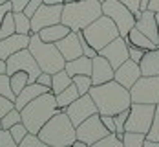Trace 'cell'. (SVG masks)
<instances>
[{
    "mask_svg": "<svg viewBox=\"0 0 159 147\" xmlns=\"http://www.w3.org/2000/svg\"><path fill=\"white\" fill-rule=\"evenodd\" d=\"M90 96L95 101L99 114L115 116L121 110L130 109V105H132L130 90L125 88L123 85H119L115 79L102 83V85H93L90 88Z\"/></svg>",
    "mask_w": 159,
    "mask_h": 147,
    "instance_id": "cell-1",
    "label": "cell"
},
{
    "mask_svg": "<svg viewBox=\"0 0 159 147\" xmlns=\"http://www.w3.org/2000/svg\"><path fill=\"white\" fill-rule=\"evenodd\" d=\"M59 110L61 109L57 105V98L49 90V92L40 94L39 98H35L33 101H30L20 110V116H22V123L26 125L28 132L39 134V131L46 125V121H48L51 116L57 114Z\"/></svg>",
    "mask_w": 159,
    "mask_h": 147,
    "instance_id": "cell-2",
    "label": "cell"
},
{
    "mask_svg": "<svg viewBox=\"0 0 159 147\" xmlns=\"http://www.w3.org/2000/svg\"><path fill=\"white\" fill-rule=\"evenodd\" d=\"M101 15H102V2H99V0L66 2L62 6L61 22L66 24L71 32H80Z\"/></svg>",
    "mask_w": 159,
    "mask_h": 147,
    "instance_id": "cell-3",
    "label": "cell"
},
{
    "mask_svg": "<svg viewBox=\"0 0 159 147\" xmlns=\"http://www.w3.org/2000/svg\"><path fill=\"white\" fill-rule=\"evenodd\" d=\"M39 138L51 147H71L77 140V127L71 123L66 110H59L39 131Z\"/></svg>",
    "mask_w": 159,
    "mask_h": 147,
    "instance_id": "cell-4",
    "label": "cell"
},
{
    "mask_svg": "<svg viewBox=\"0 0 159 147\" xmlns=\"http://www.w3.org/2000/svg\"><path fill=\"white\" fill-rule=\"evenodd\" d=\"M30 51L33 53L35 61L39 63L42 72L48 74H55L59 70H62L66 65V59L62 57V53L59 51L57 44L53 42H44L39 33H31L30 35V44H28Z\"/></svg>",
    "mask_w": 159,
    "mask_h": 147,
    "instance_id": "cell-5",
    "label": "cell"
},
{
    "mask_svg": "<svg viewBox=\"0 0 159 147\" xmlns=\"http://www.w3.org/2000/svg\"><path fill=\"white\" fill-rule=\"evenodd\" d=\"M80 32L86 37V41H88L97 51H101L108 42H111L113 39L119 37V30H117L115 22H113L108 15H101L99 18H95L90 26H86V28L80 30Z\"/></svg>",
    "mask_w": 159,
    "mask_h": 147,
    "instance_id": "cell-6",
    "label": "cell"
},
{
    "mask_svg": "<svg viewBox=\"0 0 159 147\" xmlns=\"http://www.w3.org/2000/svg\"><path fill=\"white\" fill-rule=\"evenodd\" d=\"M102 15H108L115 22L119 35L126 39L130 30L135 26V17L126 6L119 0H104L102 2Z\"/></svg>",
    "mask_w": 159,
    "mask_h": 147,
    "instance_id": "cell-7",
    "label": "cell"
},
{
    "mask_svg": "<svg viewBox=\"0 0 159 147\" xmlns=\"http://www.w3.org/2000/svg\"><path fill=\"white\" fill-rule=\"evenodd\" d=\"M156 114V105L150 103H132L130 105V116L125 123V132H146L152 127V120Z\"/></svg>",
    "mask_w": 159,
    "mask_h": 147,
    "instance_id": "cell-8",
    "label": "cell"
},
{
    "mask_svg": "<svg viewBox=\"0 0 159 147\" xmlns=\"http://www.w3.org/2000/svg\"><path fill=\"white\" fill-rule=\"evenodd\" d=\"M132 103L159 105V76H141L130 88Z\"/></svg>",
    "mask_w": 159,
    "mask_h": 147,
    "instance_id": "cell-9",
    "label": "cell"
},
{
    "mask_svg": "<svg viewBox=\"0 0 159 147\" xmlns=\"http://www.w3.org/2000/svg\"><path fill=\"white\" fill-rule=\"evenodd\" d=\"M18 70L28 72V76H30V83L37 81L39 74L42 72L40 66H39V63L35 61L33 53L30 51V48L18 50L16 53H13L11 57L6 59V74L11 76V74H15V72H18Z\"/></svg>",
    "mask_w": 159,
    "mask_h": 147,
    "instance_id": "cell-10",
    "label": "cell"
},
{
    "mask_svg": "<svg viewBox=\"0 0 159 147\" xmlns=\"http://www.w3.org/2000/svg\"><path fill=\"white\" fill-rule=\"evenodd\" d=\"M66 114L70 116V120H71V123L77 127V125H80L84 120H88L90 116L97 114L99 110H97V105L95 101H93V98L90 96V92L88 94H82V96H79V98L75 99L73 103H70L66 109Z\"/></svg>",
    "mask_w": 159,
    "mask_h": 147,
    "instance_id": "cell-11",
    "label": "cell"
},
{
    "mask_svg": "<svg viewBox=\"0 0 159 147\" xmlns=\"http://www.w3.org/2000/svg\"><path fill=\"white\" fill-rule=\"evenodd\" d=\"M106 134H110V132L104 127V123L101 121V114L99 112L93 116H90L88 120H84L80 125H77V140L86 142L88 145L95 144L97 140L104 138Z\"/></svg>",
    "mask_w": 159,
    "mask_h": 147,
    "instance_id": "cell-12",
    "label": "cell"
},
{
    "mask_svg": "<svg viewBox=\"0 0 159 147\" xmlns=\"http://www.w3.org/2000/svg\"><path fill=\"white\" fill-rule=\"evenodd\" d=\"M62 6L64 4H57V6H49L44 4L35 11V15L31 17V33H39L42 28H48L51 24L61 22L62 17Z\"/></svg>",
    "mask_w": 159,
    "mask_h": 147,
    "instance_id": "cell-13",
    "label": "cell"
},
{
    "mask_svg": "<svg viewBox=\"0 0 159 147\" xmlns=\"http://www.w3.org/2000/svg\"><path fill=\"white\" fill-rule=\"evenodd\" d=\"M99 53H101L102 57H106L113 68H119L125 61L130 59V53H128V41L125 37L119 35L117 39H113L111 42H108Z\"/></svg>",
    "mask_w": 159,
    "mask_h": 147,
    "instance_id": "cell-14",
    "label": "cell"
},
{
    "mask_svg": "<svg viewBox=\"0 0 159 147\" xmlns=\"http://www.w3.org/2000/svg\"><path fill=\"white\" fill-rule=\"evenodd\" d=\"M143 74H141V68H139V63H135V61H132V59H128L125 61L123 65L119 66V68H115V74H113V79L119 83V85H123L125 88H132L135 81L141 77Z\"/></svg>",
    "mask_w": 159,
    "mask_h": 147,
    "instance_id": "cell-15",
    "label": "cell"
},
{
    "mask_svg": "<svg viewBox=\"0 0 159 147\" xmlns=\"http://www.w3.org/2000/svg\"><path fill=\"white\" fill-rule=\"evenodd\" d=\"M115 68L110 65V61L106 57H102L101 53H97L92 59V83L93 85H102L113 79Z\"/></svg>",
    "mask_w": 159,
    "mask_h": 147,
    "instance_id": "cell-16",
    "label": "cell"
},
{
    "mask_svg": "<svg viewBox=\"0 0 159 147\" xmlns=\"http://www.w3.org/2000/svg\"><path fill=\"white\" fill-rule=\"evenodd\" d=\"M59 51L62 53V57L66 61H71V59H77L82 55V46H80L79 41V32H70L66 37H62L61 41L55 42Z\"/></svg>",
    "mask_w": 159,
    "mask_h": 147,
    "instance_id": "cell-17",
    "label": "cell"
},
{
    "mask_svg": "<svg viewBox=\"0 0 159 147\" xmlns=\"http://www.w3.org/2000/svg\"><path fill=\"white\" fill-rule=\"evenodd\" d=\"M30 44V35H22V33H13L6 39H0V59H7L18 50L28 48Z\"/></svg>",
    "mask_w": 159,
    "mask_h": 147,
    "instance_id": "cell-18",
    "label": "cell"
},
{
    "mask_svg": "<svg viewBox=\"0 0 159 147\" xmlns=\"http://www.w3.org/2000/svg\"><path fill=\"white\" fill-rule=\"evenodd\" d=\"M135 28L141 33H144L152 42L159 44V28H157V18H156L154 11H150V9L143 11L141 18L135 20Z\"/></svg>",
    "mask_w": 159,
    "mask_h": 147,
    "instance_id": "cell-19",
    "label": "cell"
},
{
    "mask_svg": "<svg viewBox=\"0 0 159 147\" xmlns=\"http://www.w3.org/2000/svg\"><path fill=\"white\" fill-rule=\"evenodd\" d=\"M51 88L49 86H44V85H40V83H28L18 94H16L15 98V109H18V110H22L30 101H33L35 98H39L40 94H44V92H49Z\"/></svg>",
    "mask_w": 159,
    "mask_h": 147,
    "instance_id": "cell-20",
    "label": "cell"
},
{
    "mask_svg": "<svg viewBox=\"0 0 159 147\" xmlns=\"http://www.w3.org/2000/svg\"><path fill=\"white\" fill-rule=\"evenodd\" d=\"M64 70L73 77V76H92V57L88 55H80L77 59H71V61H66Z\"/></svg>",
    "mask_w": 159,
    "mask_h": 147,
    "instance_id": "cell-21",
    "label": "cell"
},
{
    "mask_svg": "<svg viewBox=\"0 0 159 147\" xmlns=\"http://www.w3.org/2000/svg\"><path fill=\"white\" fill-rule=\"evenodd\" d=\"M143 76H159V48L148 50L139 63Z\"/></svg>",
    "mask_w": 159,
    "mask_h": 147,
    "instance_id": "cell-22",
    "label": "cell"
},
{
    "mask_svg": "<svg viewBox=\"0 0 159 147\" xmlns=\"http://www.w3.org/2000/svg\"><path fill=\"white\" fill-rule=\"evenodd\" d=\"M71 32L66 24H62V22H57V24H51V26H48V28H42L40 32H39V37L44 41V42H57V41H61L62 37H66L68 33Z\"/></svg>",
    "mask_w": 159,
    "mask_h": 147,
    "instance_id": "cell-23",
    "label": "cell"
},
{
    "mask_svg": "<svg viewBox=\"0 0 159 147\" xmlns=\"http://www.w3.org/2000/svg\"><path fill=\"white\" fill-rule=\"evenodd\" d=\"M126 41H128V44H134V46H139V48H143V50H154V48H157V44L156 42H152L144 33H141L135 26L130 30V33H128V37H126Z\"/></svg>",
    "mask_w": 159,
    "mask_h": 147,
    "instance_id": "cell-24",
    "label": "cell"
},
{
    "mask_svg": "<svg viewBox=\"0 0 159 147\" xmlns=\"http://www.w3.org/2000/svg\"><path fill=\"white\" fill-rule=\"evenodd\" d=\"M51 92L57 96L59 92H62L66 86H70L71 83H73V79H71V76L66 72V70H59V72H55V74H51Z\"/></svg>",
    "mask_w": 159,
    "mask_h": 147,
    "instance_id": "cell-25",
    "label": "cell"
},
{
    "mask_svg": "<svg viewBox=\"0 0 159 147\" xmlns=\"http://www.w3.org/2000/svg\"><path fill=\"white\" fill-rule=\"evenodd\" d=\"M79 96H80V94H79V88L71 83L70 86H66V88H64L62 92H59L55 98H57V105H59V109H61V110H64L70 103H73V101L79 98Z\"/></svg>",
    "mask_w": 159,
    "mask_h": 147,
    "instance_id": "cell-26",
    "label": "cell"
},
{
    "mask_svg": "<svg viewBox=\"0 0 159 147\" xmlns=\"http://www.w3.org/2000/svg\"><path fill=\"white\" fill-rule=\"evenodd\" d=\"M13 18H15V32L22 33V35H31V18L26 15L24 11H13Z\"/></svg>",
    "mask_w": 159,
    "mask_h": 147,
    "instance_id": "cell-27",
    "label": "cell"
},
{
    "mask_svg": "<svg viewBox=\"0 0 159 147\" xmlns=\"http://www.w3.org/2000/svg\"><path fill=\"white\" fill-rule=\"evenodd\" d=\"M144 142H146V134H143V132L126 131L123 136V147H143Z\"/></svg>",
    "mask_w": 159,
    "mask_h": 147,
    "instance_id": "cell-28",
    "label": "cell"
},
{
    "mask_svg": "<svg viewBox=\"0 0 159 147\" xmlns=\"http://www.w3.org/2000/svg\"><path fill=\"white\" fill-rule=\"evenodd\" d=\"M20 121H22L20 110H18V109H11L7 114H4L2 118H0V129H6V131H9L13 125L20 123Z\"/></svg>",
    "mask_w": 159,
    "mask_h": 147,
    "instance_id": "cell-29",
    "label": "cell"
},
{
    "mask_svg": "<svg viewBox=\"0 0 159 147\" xmlns=\"http://www.w3.org/2000/svg\"><path fill=\"white\" fill-rule=\"evenodd\" d=\"M9 77H11V88H13L15 94H18V92L30 83V76H28V72H22V70H18V72H15V74H11Z\"/></svg>",
    "mask_w": 159,
    "mask_h": 147,
    "instance_id": "cell-30",
    "label": "cell"
},
{
    "mask_svg": "<svg viewBox=\"0 0 159 147\" xmlns=\"http://www.w3.org/2000/svg\"><path fill=\"white\" fill-rule=\"evenodd\" d=\"M13 33H16L15 32V18H13V11H9V13H6L2 24H0V39H6V37H9Z\"/></svg>",
    "mask_w": 159,
    "mask_h": 147,
    "instance_id": "cell-31",
    "label": "cell"
},
{
    "mask_svg": "<svg viewBox=\"0 0 159 147\" xmlns=\"http://www.w3.org/2000/svg\"><path fill=\"white\" fill-rule=\"evenodd\" d=\"M88 147H123V140H119L115 132H110L104 138L97 140L95 144H92V145H88Z\"/></svg>",
    "mask_w": 159,
    "mask_h": 147,
    "instance_id": "cell-32",
    "label": "cell"
},
{
    "mask_svg": "<svg viewBox=\"0 0 159 147\" xmlns=\"http://www.w3.org/2000/svg\"><path fill=\"white\" fill-rule=\"evenodd\" d=\"M0 96H6V98L13 99V101L16 98V94L11 88V77H9V74H0Z\"/></svg>",
    "mask_w": 159,
    "mask_h": 147,
    "instance_id": "cell-33",
    "label": "cell"
},
{
    "mask_svg": "<svg viewBox=\"0 0 159 147\" xmlns=\"http://www.w3.org/2000/svg\"><path fill=\"white\" fill-rule=\"evenodd\" d=\"M128 116H130V109L121 110L119 114L113 116V120H115V134H117L119 140H123V136H125V123H126Z\"/></svg>",
    "mask_w": 159,
    "mask_h": 147,
    "instance_id": "cell-34",
    "label": "cell"
},
{
    "mask_svg": "<svg viewBox=\"0 0 159 147\" xmlns=\"http://www.w3.org/2000/svg\"><path fill=\"white\" fill-rule=\"evenodd\" d=\"M73 79V85L79 88V94H88L90 92V88L93 86V83H92V76H73L71 77Z\"/></svg>",
    "mask_w": 159,
    "mask_h": 147,
    "instance_id": "cell-35",
    "label": "cell"
},
{
    "mask_svg": "<svg viewBox=\"0 0 159 147\" xmlns=\"http://www.w3.org/2000/svg\"><path fill=\"white\" fill-rule=\"evenodd\" d=\"M18 145L20 147H51V145H48L46 142H42V140L39 138V134H31V132H28L26 138H24Z\"/></svg>",
    "mask_w": 159,
    "mask_h": 147,
    "instance_id": "cell-36",
    "label": "cell"
},
{
    "mask_svg": "<svg viewBox=\"0 0 159 147\" xmlns=\"http://www.w3.org/2000/svg\"><path fill=\"white\" fill-rule=\"evenodd\" d=\"M146 140L159 142V105H156V114H154V120H152L150 131L146 132Z\"/></svg>",
    "mask_w": 159,
    "mask_h": 147,
    "instance_id": "cell-37",
    "label": "cell"
},
{
    "mask_svg": "<svg viewBox=\"0 0 159 147\" xmlns=\"http://www.w3.org/2000/svg\"><path fill=\"white\" fill-rule=\"evenodd\" d=\"M9 132H11V136H13V140L15 142H22L24 138H26V134H28V129H26V125L20 121V123H16V125H13L11 129H9Z\"/></svg>",
    "mask_w": 159,
    "mask_h": 147,
    "instance_id": "cell-38",
    "label": "cell"
},
{
    "mask_svg": "<svg viewBox=\"0 0 159 147\" xmlns=\"http://www.w3.org/2000/svg\"><path fill=\"white\" fill-rule=\"evenodd\" d=\"M0 147H20L18 142L13 140L11 132L6 131V129H0Z\"/></svg>",
    "mask_w": 159,
    "mask_h": 147,
    "instance_id": "cell-39",
    "label": "cell"
},
{
    "mask_svg": "<svg viewBox=\"0 0 159 147\" xmlns=\"http://www.w3.org/2000/svg\"><path fill=\"white\" fill-rule=\"evenodd\" d=\"M128 53H130V59L135 61V63H141V59L144 57L146 50L139 48V46H134V44H128Z\"/></svg>",
    "mask_w": 159,
    "mask_h": 147,
    "instance_id": "cell-40",
    "label": "cell"
},
{
    "mask_svg": "<svg viewBox=\"0 0 159 147\" xmlns=\"http://www.w3.org/2000/svg\"><path fill=\"white\" fill-rule=\"evenodd\" d=\"M11 109H15V101L6 98V96H0V118L4 114H7Z\"/></svg>",
    "mask_w": 159,
    "mask_h": 147,
    "instance_id": "cell-41",
    "label": "cell"
},
{
    "mask_svg": "<svg viewBox=\"0 0 159 147\" xmlns=\"http://www.w3.org/2000/svg\"><path fill=\"white\" fill-rule=\"evenodd\" d=\"M40 6H42V0H30V2H28V6H26V9H24V13L31 18V17L35 15V11H37Z\"/></svg>",
    "mask_w": 159,
    "mask_h": 147,
    "instance_id": "cell-42",
    "label": "cell"
},
{
    "mask_svg": "<svg viewBox=\"0 0 159 147\" xmlns=\"http://www.w3.org/2000/svg\"><path fill=\"white\" fill-rule=\"evenodd\" d=\"M101 121L104 123V127L108 129V132H115V120L110 114H101Z\"/></svg>",
    "mask_w": 159,
    "mask_h": 147,
    "instance_id": "cell-43",
    "label": "cell"
},
{
    "mask_svg": "<svg viewBox=\"0 0 159 147\" xmlns=\"http://www.w3.org/2000/svg\"><path fill=\"white\" fill-rule=\"evenodd\" d=\"M119 2H123L128 9L132 11V13H137V11H141V9H139V6H141V0H119Z\"/></svg>",
    "mask_w": 159,
    "mask_h": 147,
    "instance_id": "cell-44",
    "label": "cell"
},
{
    "mask_svg": "<svg viewBox=\"0 0 159 147\" xmlns=\"http://www.w3.org/2000/svg\"><path fill=\"white\" fill-rule=\"evenodd\" d=\"M51 74H48V72H40L39 74V77H37V83H40V85H44V86H49L51 88Z\"/></svg>",
    "mask_w": 159,
    "mask_h": 147,
    "instance_id": "cell-45",
    "label": "cell"
},
{
    "mask_svg": "<svg viewBox=\"0 0 159 147\" xmlns=\"http://www.w3.org/2000/svg\"><path fill=\"white\" fill-rule=\"evenodd\" d=\"M9 2H11V7H13V11L16 13V11H24L30 0H9Z\"/></svg>",
    "mask_w": 159,
    "mask_h": 147,
    "instance_id": "cell-46",
    "label": "cell"
},
{
    "mask_svg": "<svg viewBox=\"0 0 159 147\" xmlns=\"http://www.w3.org/2000/svg\"><path fill=\"white\" fill-rule=\"evenodd\" d=\"M9 11H13L11 2H7V4H0V24H2V20H4L6 13H9Z\"/></svg>",
    "mask_w": 159,
    "mask_h": 147,
    "instance_id": "cell-47",
    "label": "cell"
},
{
    "mask_svg": "<svg viewBox=\"0 0 159 147\" xmlns=\"http://www.w3.org/2000/svg\"><path fill=\"white\" fill-rule=\"evenodd\" d=\"M148 9H150V11H154V13H159V0H150Z\"/></svg>",
    "mask_w": 159,
    "mask_h": 147,
    "instance_id": "cell-48",
    "label": "cell"
},
{
    "mask_svg": "<svg viewBox=\"0 0 159 147\" xmlns=\"http://www.w3.org/2000/svg\"><path fill=\"white\" fill-rule=\"evenodd\" d=\"M71 147H88V144L82 142V140H75V142L71 144Z\"/></svg>",
    "mask_w": 159,
    "mask_h": 147,
    "instance_id": "cell-49",
    "label": "cell"
},
{
    "mask_svg": "<svg viewBox=\"0 0 159 147\" xmlns=\"http://www.w3.org/2000/svg\"><path fill=\"white\" fill-rule=\"evenodd\" d=\"M44 4H49V6H57V4H64V0H42Z\"/></svg>",
    "mask_w": 159,
    "mask_h": 147,
    "instance_id": "cell-50",
    "label": "cell"
},
{
    "mask_svg": "<svg viewBox=\"0 0 159 147\" xmlns=\"http://www.w3.org/2000/svg\"><path fill=\"white\" fill-rule=\"evenodd\" d=\"M148 4H150V0H141L139 9H141V11H146V9H148Z\"/></svg>",
    "mask_w": 159,
    "mask_h": 147,
    "instance_id": "cell-51",
    "label": "cell"
},
{
    "mask_svg": "<svg viewBox=\"0 0 159 147\" xmlns=\"http://www.w3.org/2000/svg\"><path fill=\"white\" fill-rule=\"evenodd\" d=\"M143 147H159V142H152V140H146Z\"/></svg>",
    "mask_w": 159,
    "mask_h": 147,
    "instance_id": "cell-52",
    "label": "cell"
},
{
    "mask_svg": "<svg viewBox=\"0 0 159 147\" xmlns=\"http://www.w3.org/2000/svg\"><path fill=\"white\" fill-rule=\"evenodd\" d=\"M0 74H6V61L0 59Z\"/></svg>",
    "mask_w": 159,
    "mask_h": 147,
    "instance_id": "cell-53",
    "label": "cell"
},
{
    "mask_svg": "<svg viewBox=\"0 0 159 147\" xmlns=\"http://www.w3.org/2000/svg\"><path fill=\"white\" fill-rule=\"evenodd\" d=\"M156 18H157V28H159V13H156ZM157 48H159V44H157Z\"/></svg>",
    "mask_w": 159,
    "mask_h": 147,
    "instance_id": "cell-54",
    "label": "cell"
},
{
    "mask_svg": "<svg viewBox=\"0 0 159 147\" xmlns=\"http://www.w3.org/2000/svg\"><path fill=\"white\" fill-rule=\"evenodd\" d=\"M7 2H9V0H0V4H7Z\"/></svg>",
    "mask_w": 159,
    "mask_h": 147,
    "instance_id": "cell-55",
    "label": "cell"
},
{
    "mask_svg": "<svg viewBox=\"0 0 159 147\" xmlns=\"http://www.w3.org/2000/svg\"><path fill=\"white\" fill-rule=\"evenodd\" d=\"M66 2H77V0H64V4H66Z\"/></svg>",
    "mask_w": 159,
    "mask_h": 147,
    "instance_id": "cell-56",
    "label": "cell"
},
{
    "mask_svg": "<svg viewBox=\"0 0 159 147\" xmlns=\"http://www.w3.org/2000/svg\"><path fill=\"white\" fill-rule=\"evenodd\" d=\"M99 2H104V0H99Z\"/></svg>",
    "mask_w": 159,
    "mask_h": 147,
    "instance_id": "cell-57",
    "label": "cell"
}]
</instances>
